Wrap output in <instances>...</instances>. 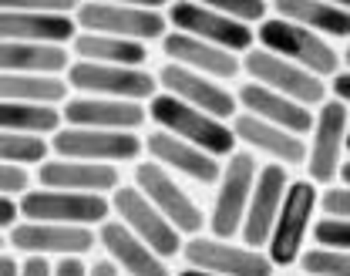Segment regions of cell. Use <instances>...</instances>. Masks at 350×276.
Masks as SVG:
<instances>
[{
    "label": "cell",
    "mask_w": 350,
    "mask_h": 276,
    "mask_svg": "<svg viewBox=\"0 0 350 276\" xmlns=\"http://www.w3.org/2000/svg\"><path fill=\"white\" fill-rule=\"evenodd\" d=\"M75 27L81 34H105V38H118V41H135L145 44L148 41H162L169 34L165 14L159 7L148 3H108V0H91L75 7Z\"/></svg>",
    "instance_id": "cell-1"
},
{
    "label": "cell",
    "mask_w": 350,
    "mask_h": 276,
    "mask_svg": "<svg viewBox=\"0 0 350 276\" xmlns=\"http://www.w3.org/2000/svg\"><path fill=\"white\" fill-rule=\"evenodd\" d=\"M253 38H256V44L262 51L304 68L306 74H313L320 81H327L337 71H344V61H340L337 47L330 41H323V38H317V34H310V31H304V27H297V24H290V20L266 17L262 24L253 27Z\"/></svg>",
    "instance_id": "cell-2"
},
{
    "label": "cell",
    "mask_w": 350,
    "mask_h": 276,
    "mask_svg": "<svg viewBox=\"0 0 350 276\" xmlns=\"http://www.w3.org/2000/svg\"><path fill=\"white\" fill-rule=\"evenodd\" d=\"M145 118H152L159 125V132L178 138V141H189V145H196L199 152H206L213 158H229L236 152V138H232L226 122H216V118L175 101L172 94L148 98Z\"/></svg>",
    "instance_id": "cell-3"
},
{
    "label": "cell",
    "mask_w": 350,
    "mask_h": 276,
    "mask_svg": "<svg viewBox=\"0 0 350 276\" xmlns=\"http://www.w3.org/2000/svg\"><path fill=\"white\" fill-rule=\"evenodd\" d=\"M313 209H317V185L310 182V179L286 182L280 212H276L269 239H266V260L273 263V270L276 266H293L297 256L304 253Z\"/></svg>",
    "instance_id": "cell-4"
},
{
    "label": "cell",
    "mask_w": 350,
    "mask_h": 276,
    "mask_svg": "<svg viewBox=\"0 0 350 276\" xmlns=\"http://www.w3.org/2000/svg\"><path fill=\"white\" fill-rule=\"evenodd\" d=\"M111 206L105 195L81 192H54V189H27L17 199V216L24 223H57V226H85L94 230L108 219Z\"/></svg>",
    "instance_id": "cell-5"
},
{
    "label": "cell",
    "mask_w": 350,
    "mask_h": 276,
    "mask_svg": "<svg viewBox=\"0 0 350 276\" xmlns=\"http://www.w3.org/2000/svg\"><path fill=\"white\" fill-rule=\"evenodd\" d=\"M256 155L253 152H232L229 162L222 165L219 172V189L216 199H213V209L206 216V226L216 239H232L239 236L243 226V216H246V206H250V192L256 182Z\"/></svg>",
    "instance_id": "cell-6"
},
{
    "label": "cell",
    "mask_w": 350,
    "mask_h": 276,
    "mask_svg": "<svg viewBox=\"0 0 350 276\" xmlns=\"http://www.w3.org/2000/svg\"><path fill=\"white\" fill-rule=\"evenodd\" d=\"M239 71H246L253 85H260L266 92H276L280 98H290V101L304 105L310 111L327 101V81L306 74L304 68H297V64H290V61L262 51V47H250L243 54Z\"/></svg>",
    "instance_id": "cell-7"
},
{
    "label": "cell",
    "mask_w": 350,
    "mask_h": 276,
    "mask_svg": "<svg viewBox=\"0 0 350 276\" xmlns=\"http://www.w3.org/2000/svg\"><path fill=\"white\" fill-rule=\"evenodd\" d=\"M64 85L81 92L85 98H111V101H135V105L159 94L155 74L145 68H111V64H88V61L68 64Z\"/></svg>",
    "instance_id": "cell-8"
},
{
    "label": "cell",
    "mask_w": 350,
    "mask_h": 276,
    "mask_svg": "<svg viewBox=\"0 0 350 276\" xmlns=\"http://www.w3.org/2000/svg\"><path fill=\"white\" fill-rule=\"evenodd\" d=\"M165 24L172 27L175 34L196 38L202 44H213L219 51H229V54H246L250 47H256L253 27H243V24L222 17L213 7H206V3L175 0L172 7L165 10Z\"/></svg>",
    "instance_id": "cell-9"
},
{
    "label": "cell",
    "mask_w": 350,
    "mask_h": 276,
    "mask_svg": "<svg viewBox=\"0 0 350 276\" xmlns=\"http://www.w3.org/2000/svg\"><path fill=\"white\" fill-rule=\"evenodd\" d=\"M135 189L169 219L178 236H199L206 230V212L202 206L175 182V176H169L162 165L155 162H138L135 165Z\"/></svg>",
    "instance_id": "cell-10"
},
{
    "label": "cell",
    "mask_w": 350,
    "mask_h": 276,
    "mask_svg": "<svg viewBox=\"0 0 350 276\" xmlns=\"http://www.w3.org/2000/svg\"><path fill=\"white\" fill-rule=\"evenodd\" d=\"M347 128L350 115L347 105L340 101H323L313 115V128H310V145H306V172L313 185H330L337 165L347 158Z\"/></svg>",
    "instance_id": "cell-11"
},
{
    "label": "cell",
    "mask_w": 350,
    "mask_h": 276,
    "mask_svg": "<svg viewBox=\"0 0 350 276\" xmlns=\"http://www.w3.org/2000/svg\"><path fill=\"white\" fill-rule=\"evenodd\" d=\"M189 263V270H202V273L216 276H273V263L266 260V253L250 249L243 243L232 239H216V236H189L178 249Z\"/></svg>",
    "instance_id": "cell-12"
},
{
    "label": "cell",
    "mask_w": 350,
    "mask_h": 276,
    "mask_svg": "<svg viewBox=\"0 0 350 276\" xmlns=\"http://www.w3.org/2000/svg\"><path fill=\"white\" fill-rule=\"evenodd\" d=\"M51 152L57 158H75V162H94V165H122L135 162L142 155V138L138 132H94V128H57L51 141Z\"/></svg>",
    "instance_id": "cell-13"
},
{
    "label": "cell",
    "mask_w": 350,
    "mask_h": 276,
    "mask_svg": "<svg viewBox=\"0 0 350 276\" xmlns=\"http://www.w3.org/2000/svg\"><path fill=\"white\" fill-rule=\"evenodd\" d=\"M108 206L118 212V223H122L135 239H142L159 260H172V256H178L182 236L169 226V219H165L135 185H118V189L111 192Z\"/></svg>",
    "instance_id": "cell-14"
},
{
    "label": "cell",
    "mask_w": 350,
    "mask_h": 276,
    "mask_svg": "<svg viewBox=\"0 0 350 276\" xmlns=\"http://www.w3.org/2000/svg\"><path fill=\"white\" fill-rule=\"evenodd\" d=\"M155 85L165 88L162 94H172L175 101H182V105H189V108H196V111H202V115H209L216 122H226V125L239 111L236 94L229 92L226 85H219L213 78H202L196 71H185L178 64H169V61L159 68Z\"/></svg>",
    "instance_id": "cell-15"
},
{
    "label": "cell",
    "mask_w": 350,
    "mask_h": 276,
    "mask_svg": "<svg viewBox=\"0 0 350 276\" xmlns=\"http://www.w3.org/2000/svg\"><path fill=\"white\" fill-rule=\"evenodd\" d=\"M10 236L7 243L24 253V256H61V260H85L88 253L94 249V230H85V226H57V223H24L17 219L10 226Z\"/></svg>",
    "instance_id": "cell-16"
},
{
    "label": "cell",
    "mask_w": 350,
    "mask_h": 276,
    "mask_svg": "<svg viewBox=\"0 0 350 276\" xmlns=\"http://www.w3.org/2000/svg\"><path fill=\"white\" fill-rule=\"evenodd\" d=\"M286 169L269 162V165H260L256 172V182H253V192H250V206H246V216H243V226H239V236H243V246L250 249H260L269 239V230H273V219L280 212V202H283V192H286Z\"/></svg>",
    "instance_id": "cell-17"
},
{
    "label": "cell",
    "mask_w": 350,
    "mask_h": 276,
    "mask_svg": "<svg viewBox=\"0 0 350 276\" xmlns=\"http://www.w3.org/2000/svg\"><path fill=\"white\" fill-rule=\"evenodd\" d=\"M61 122L68 128H94V132H138L145 118V105L111 101V98H68L61 105Z\"/></svg>",
    "instance_id": "cell-18"
},
{
    "label": "cell",
    "mask_w": 350,
    "mask_h": 276,
    "mask_svg": "<svg viewBox=\"0 0 350 276\" xmlns=\"http://www.w3.org/2000/svg\"><path fill=\"white\" fill-rule=\"evenodd\" d=\"M142 152H148V162L162 165L169 176H182V179H189L196 185H216L219 172H222L219 158L199 152L189 141L165 135V132H152L148 138H142Z\"/></svg>",
    "instance_id": "cell-19"
},
{
    "label": "cell",
    "mask_w": 350,
    "mask_h": 276,
    "mask_svg": "<svg viewBox=\"0 0 350 276\" xmlns=\"http://www.w3.org/2000/svg\"><path fill=\"white\" fill-rule=\"evenodd\" d=\"M38 185L54 192H81V195H105L122 185V172L115 165H94L75 158H44L38 165Z\"/></svg>",
    "instance_id": "cell-20"
},
{
    "label": "cell",
    "mask_w": 350,
    "mask_h": 276,
    "mask_svg": "<svg viewBox=\"0 0 350 276\" xmlns=\"http://www.w3.org/2000/svg\"><path fill=\"white\" fill-rule=\"evenodd\" d=\"M78 27L71 14H38V10H0V41L14 44L68 47Z\"/></svg>",
    "instance_id": "cell-21"
},
{
    "label": "cell",
    "mask_w": 350,
    "mask_h": 276,
    "mask_svg": "<svg viewBox=\"0 0 350 276\" xmlns=\"http://www.w3.org/2000/svg\"><path fill=\"white\" fill-rule=\"evenodd\" d=\"M229 132L236 141H243V145H250L253 152H260V155H269L276 165H304L306 158V141L297 135H290V132H283V128H276V125H266L260 118H253V115H246V111H236L232 115V122H229Z\"/></svg>",
    "instance_id": "cell-22"
},
{
    "label": "cell",
    "mask_w": 350,
    "mask_h": 276,
    "mask_svg": "<svg viewBox=\"0 0 350 276\" xmlns=\"http://www.w3.org/2000/svg\"><path fill=\"white\" fill-rule=\"evenodd\" d=\"M162 54L169 57V64H178L185 71H196L202 78H213V81H232L239 74V57L229 54V51H219L213 44H202L196 38H185V34H175L169 31L162 38Z\"/></svg>",
    "instance_id": "cell-23"
},
{
    "label": "cell",
    "mask_w": 350,
    "mask_h": 276,
    "mask_svg": "<svg viewBox=\"0 0 350 276\" xmlns=\"http://www.w3.org/2000/svg\"><path fill=\"white\" fill-rule=\"evenodd\" d=\"M94 239L105 246V253H108V260L115 263V270L125 276H172L169 273V266H165V260H159L142 239H135L118 219H105L98 232H94Z\"/></svg>",
    "instance_id": "cell-24"
},
{
    "label": "cell",
    "mask_w": 350,
    "mask_h": 276,
    "mask_svg": "<svg viewBox=\"0 0 350 276\" xmlns=\"http://www.w3.org/2000/svg\"><path fill=\"white\" fill-rule=\"evenodd\" d=\"M236 105L246 108V115L260 118L266 125H276V128H283V132H290L297 138L310 135V128H313V111L310 108L290 101V98H280L276 92H266L253 81H246L236 92Z\"/></svg>",
    "instance_id": "cell-25"
},
{
    "label": "cell",
    "mask_w": 350,
    "mask_h": 276,
    "mask_svg": "<svg viewBox=\"0 0 350 276\" xmlns=\"http://www.w3.org/2000/svg\"><path fill=\"white\" fill-rule=\"evenodd\" d=\"M273 17L290 20L297 27H304L310 34L330 41H347L350 34V10L344 3H327V0H276L273 3Z\"/></svg>",
    "instance_id": "cell-26"
},
{
    "label": "cell",
    "mask_w": 350,
    "mask_h": 276,
    "mask_svg": "<svg viewBox=\"0 0 350 276\" xmlns=\"http://www.w3.org/2000/svg\"><path fill=\"white\" fill-rule=\"evenodd\" d=\"M68 64H71L68 47L0 41V74H47V78H64Z\"/></svg>",
    "instance_id": "cell-27"
},
{
    "label": "cell",
    "mask_w": 350,
    "mask_h": 276,
    "mask_svg": "<svg viewBox=\"0 0 350 276\" xmlns=\"http://www.w3.org/2000/svg\"><path fill=\"white\" fill-rule=\"evenodd\" d=\"M71 54L88 64H111V68H145V61H148L145 44L105 38V34H81V31L71 41Z\"/></svg>",
    "instance_id": "cell-28"
},
{
    "label": "cell",
    "mask_w": 350,
    "mask_h": 276,
    "mask_svg": "<svg viewBox=\"0 0 350 276\" xmlns=\"http://www.w3.org/2000/svg\"><path fill=\"white\" fill-rule=\"evenodd\" d=\"M0 101L61 108L68 101V85L64 78H47V74H0Z\"/></svg>",
    "instance_id": "cell-29"
},
{
    "label": "cell",
    "mask_w": 350,
    "mask_h": 276,
    "mask_svg": "<svg viewBox=\"0 0 350 276\" xmlns=\"http://www.w3.org/2000/svg\"><path fill=\"white\" fill-rule=\"evenodd\" d=\"M57 128H64V122H61V108L0 101V132L44 138V135H54Z\"/></svg>",
    "instance_id": "cell-30"
},
{
    "label": "cell",
    "mask_w": 350,
    "mask_h": 276,
    "mask_svg": "<svg viewBox=\"0 0 350 276\" xmlns=\"http://www.w3.org/2000/svg\"><path fill=\"white\" fill-rule=\"evenodd\" d=\"M47 141L34 135H14V132H0V165H41L47 158Z\"/></svg>",
    "instance_id": "cell-31"
},
{
    "label": "cell",
    "mask_w": 350,
    "mask_h": 276,
    "mask_svg": "<svg viewBox=\"0 0 350 276\" xmlns=\"http://www.w3.org/2000/svg\"><path fill=\"white\" fill-rule=\"evenodd\" d=\"M304 276H350V256L347 253H334V249H304L297 256Z\"/></svg>",
    "instance_id": "cell-32"
},
{
    "label": "cell",
    "mask_w": 350,
    "mask_h": 276,
    "mask_svg": "<svg viewBox=\"0 0 350 276\" xmlns=\"http://www.w3.org/2000/svg\"><path fill=\"white\" fill-rule=\"evenodd\" d=\"M206 7H213L216 14L236 20V24H243V27H256V24L266 20V14H269V7H266L262 0H206Z\"/></svg>",
    "instance_id": "cell-33"
},
{
    "label": "cell",
    "mask_w": 350,
    "mask_h": 276,
    "mask_svg": "<svg viewBox=\"0 0 350 276\" xmlns=\"http://www.w3.org/2000/svg\"><path fill=\"white\" fill-rule=\"evenodd\" d=\"M310 236L317 243V249H334V253H347L350 249V223L347 219H317L310 226Z\"/></svg>",
    "instance_id": "cell-34"
},
{
    "label": "cell",
    "mask_w": 350,
    "mask_h": 276,
    "mask_svg": "<svg viewBox=\"0 0 350 276\" xmlns=\"http://www.w3.org/2000/svg\"><path fill=\"white\" fill-rule=\"evenodd\" d=\"M317 209H323V216H330V219H347L350 216V189L330 182L317 195Z\"/></svg>",
    "instance_id": "cell-35"
},
{
    "label": "cell",
    "mask_w": 350,
    "mask_h": 276,
    "mask_svg": "<svg viewBox=\"0 0 350 276\" xmlns=\"http://www.w3.org/2000/svg\"><path fill=\"white\" fill-rule=\"evenodd\" d=\"M27 189H31V172H27V169H17V165H0V195H3V199L24 195Z\"/></svg>",
    "instance_id": "cell-36"
},
{
    "label": "cell",
    "mask_w": 350,
    "mask_h": 276,
    "mask_svg": "<svg viewBox=\"0 0 350 276\" xmlns=\"http://www.w3.org/2000/svg\"><path fill=\"white\" fill-rule=\"evenodd\" d=\"M51 276H88V263L85 260H61L57 266H51Z\"/></svg>",
    "instance_id": "cell-37"
},
{
    "label": "cell",
    "mask_w": 350,
    "mask_h": 276,
    "mask_svg": "<svg viewBox=\"0 0 350 276\" xmlns=\"http://www.w3.org/2000/svg\"><path fill=\"white\" fill-rule=\"evenodd\" d=\"M330 92H334V98H330V101L347 105V98H350V74H347V71H337V74L330 78Z\"/></svg>",
    "instance_id": "cell-38"
},
{
    "label": "cell",
    "mask_w": 350,
    "mask_h": 276,
    "mask_svg": "<svg viewBox=\"0 0 350 276\" xmlns=\"http://www.w3.org/2000/svg\"><path fill=\"white\" fill-rule=\"evenodd\" d=\"M17 219H21V216H17V199H3V195H0V232L10 230Z\"/></svg>",
    "instance_id": "cell-39"
},
{
    "label": "cell",
    "mask_w": 350,
    "mask_h": 276,
    "mask_svg": "<svg viewBox=\"0 0 350 276\" xmlns=\"http://www.w3.org/2000/svg\"><path fill=\"white\" fill-rule=\"evenodd\" d=\"M21 276H51V263L41 256H27L21 263Z\"/></svg>",
    "instance_id": "cell-40"
},
{
    "label": "cell",
    "mask_w": 350,
    "mask_h": 276,
    "mask_svg": "<svg viewBox=\"0 0 350 276\" xmlns=\"http://www.w3.org/2000/svg\"><path fill=\"white\" fill-rule=\"evenodd\" d=\"M88 276H122L115 270V263L111 260H98L94 266H88Z\"/></svg>",
    "instance_id": "cell-41"
},
{
    "label": "cell",
    "mask_w": 350,
    "mask_h": 276,
    "mask_svg": "<svg viewBox=\"0 0 350 276\" xmlns=\"http://www.w3.org/2000/svg\"><path fill=\"white\" fill-rule=\"evenodd\" d=\"M0 276H21V263L14 256H3L0 253Z\"/></svg>",
    "instance_id": "cell-42"
},
{
    "label": "cell",
    "mask_w": 350,
    "mask_h": 276,
    "mask_svg": "<svg viewBox=\"0 0 350 276\" xmlns=\"http://www.w3.org/2000/svg\"><path fill=\"white\" fill-rule=\"evenodd\" d=\"M175 276H216V273H202V270H182V273H175Z\"/></svg>",
    "instance_id": "cell-43"
},
{
    "label": "cell",
    "mask_w": 350,
    "mask_h": 276,
    "mask_svg": "<svg viewBox=\"0 0 350 276\" xmlns=\"http://www.w3.org/2000/svg\"><path fill=\"white\" fill-rule=\"evenodd\" d=\"M3 246H7V239H3V236H0V249H3Z\"/></svg>",
    "instance_id": "cell-44"
},
{
    "label": "cell",
    "mask_w": 350,
    "mask_h": 276,
    "mask_svg": "<svg viewBox=\"0 0 350 276\" xmlns=\"http://www.w3.org/2000/svg\"><path fill=\"white\" fill-rule=\"evenodd\" d=\"M300 276H304V273H300Z\"/></svg>",
    "instance_id": "cell-45"
}]
</instances>
